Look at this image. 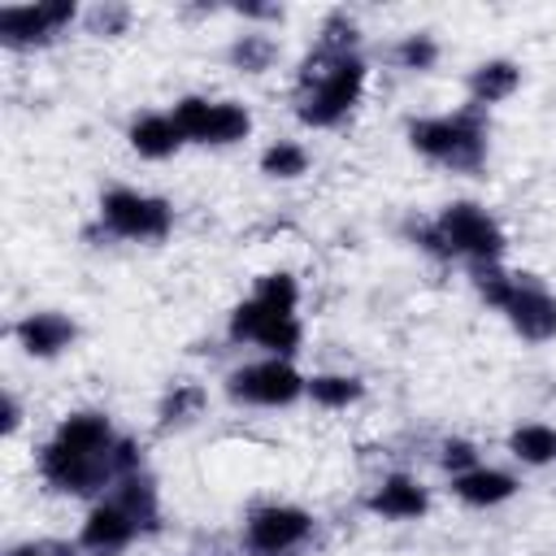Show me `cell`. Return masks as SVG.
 Instances as JSON below:
<instances>
[{"mask_svg":"<svg viewBox=\"0 0 556 556\" xmlns=\"http://www.w3.org/2000/svg\"><path fill=\"white\" fill-rule=\"evenodd\" d=\"M395 56H400V65H404V70H430V65H434V56H439V48H434V39H430V35H408V39L395 48Z\"/></svg>","mask_w":556,"mask_h":556,"instance_id":"cell-24","label":"cell"},{"mask_svg":"<svg viewBox=\"0 0 556 556\" xmlns=\"http://www.w3.org/2000/svg\"><path fill=\"white\" fill-rule=\"evenodd\" d=\"M17 339L30 356H52L74 339V321H65L61 313H30L26 321H17Z\"/></svg>","mask_w":556,"mask_h":556,"instance_id":"cell-13","label":"cell"},{"mask_svg":"<svg viewBox=\"0 0 556 556\" xmlns=\"http://www.w3.org/2000/svg\"><path fill=\"white\" fill-rule=\"evenodd\" d=\"M130 143H135V152H143V156H169V152L182 143V130H178L174 117L152 113V117H143V122L130 126Z\"/></svg>","mask_w":556,"mask_h":556,"instance_id":"cell-18","label":"cell"},{"mask_svg":"<svg viewBox=\"0 0 556 556\" xmlns=\"http://www.w3.org/2000/svg\"><path fill=\"white\" fill-rule=\"evenodd\" d=\"M74 17L70 0H43V4H9L0 9V39L13 48L26 43H43L48 35H56L65 22Z\"/></svg>","mask_w":556,"mask_h":556,"instance_id":"cell-7","label":"cell"},{"mask_svg":"<svg viewBox=\"0 0 556 556\" xmlns=\"http://www.w3.org/2000/svg\"><path fill=\"white\" fill-rule=\"evenodd\" d=\"M52 443H61L70 452H83V456H100V452L113 447V434H109V421L100 413H74V417L61 421Z\"/></svg>","mask_w":556,"mask_h":556,"instance_id":"cell-14","label":"cell"},{"mask_svg":"<svg viewBox=\"0 0 556 556\" xmlns=\"http://www.w3.org/2000/svg\"><path fill=\"white\" fill-rule=\"evenodd\" d=\"M104 222L130 239H161L169 230V204L139 191H113L104 195Z\"/></svg>","mask_w":556,"mask_h":556,"instance_id":"cell-5","label":"cell"},{"mask_svg":"<svg viewBox=\"0 0 556 556\" xmlns=\"http://www.w3.org/2000/svg\"><path fill=\"white\" fill-rule=\"evenodd\" d=\"M117 504L135 517V526H152V521H156V495H152V482L126 478V486H122V500H117Z\"/></svg>","mask_w":556,"mask_h":556,"instance_id":"cell-21","label":"cell"},{"mask_svg":"<svg viewBox=\"0 0 556 556\" xmlns=\"http://www.w3.org/2000/svg\"><path fill=\"white\" fill-rule=\"evenodd\" d=\"M508 313V321L526 334V339H552L556 334V300L526 274H513L508 300L500 304Z\"/></svg>","mask_w":556,"mask_h":556,"instance_id":"cell-9","label":"cell"},{"mask_svg":"<svg viewBox=\"0 0 556 556\" xmlns=\"http://www.w3.org/2000/svg\"><path fill=\"white\" fill-rule=\"evenodd\" d=\"M408 139H413L417 152H426L434 161H447L456 169H473L482 161V148H486V130H482V122L473 113L413 122L408 126Z\"/></svg>","mask_w":556,"mask_h":556,"instance_id":"cell-2","label":"cell"},{"mask_svg":"<svg viewBox=\"0 0 556 556\" xmlns=\"http://www.w3.org/2000/svg\"><path fill=\"white\" fill-rule=\"evenodd\" d=\"M426 239H430L434 252H465V256H473L478 265H486V261H495V256L504 252L500 226H495L482 208H473V204H452V208H443L439 226H434Z\"/></svg>","mask_w":556,"mask_h":556,"instance_id":"cell-3","label":"cell"},{"mask_svg":"<svg viewBox=\"0 0 556 556\" xmlns=\"http://www.w3.org/2000/svg\"><path fill=\"white\" fill-rule=\"evenodd\" d=\"M13 426H17V404L4 400V434H13Z\"/></svg>","mask_w":556,"mask_h":556,"instance_id":"cell-30","label":"cell"},{"mask_svg":"<svg viewBox=\"0 0 556 556\" xmlns=\"http://www.w3.org/2000/svg\"><path fill=\"white\" fill-rule=\"evenodd\" d=\"M195 404H200V391H195V387H178V391L165 400L161 413H165V421H178V417H187Z\"/></svg>","mask_w":556,"mask_h":556,"instance_id":"cell-26","label":"cell"},{"mask_svg":"<svg viewBox=\"0 0 556 556\" xmlns=\"http://www.w3.org/2000/svg\"><path fill=\"white\" fill-rule=\"evenodd\" d=\"M308 513L304 508H282V504H269L261 513H252L248 521V543L256 552H287L291 543H300L308 534Z\"/></svg>","mask_w":556,"mask_h":556,"instance_id":"cell-11","label":"cell"},{"mask_svg":"<svg viewBox=\"0 0 556 556\" xmlns=\"http://www.w3.org/2000/svg\"><path fill=\"white\" fill-rule=\"evenodd\" d=\"M369 504L382 517H421L426 513V491L413 478H387Z\"/></svg>","mask_w":556,"mask_h":556,"instance_id":"cell-16","label":"cell"},{"mask_svg":"<svg viewBox=\"0 0 556 556\" xmlns=\"http://www.w3.org/2000/svg\"><path fill=\"white\" fill-rule=\"evenodd\" d=\"M513 491H517V482H513L508 473H500V469H469V473L456 478V495H460L465 504H478V508L500 504V500H508Z\"/></svg>","mask_w":556,"mask_h":556,"instance_id":"cell-15","label":"cell"},{"mask_svg":"<svg viewBox=\"0 0 556 556\" xmlns=\"http://www.w3.org/2000/svg\"><path fill=\"white\" fill-rule=\"evenodd\" d=\"M304 104H300V117L308 126H334L361 96L365 87V65L356 56H330V52H317V61L308 56L304 61Z\"/></svg>","mask_w":556,"mask_h":556,"instance_id":"cell-1","label":"cell"},{"mask_svg":"<svg viewBox=\"0 0 556 556\" xmlns=\"http://www.w3.org/2000/svg\"><path fill=\"white\" fill-rule=\"evenodd\" d=\"M513 452L526 465H547V460H556V430L552 426H521L513 434Z\"/></svg>","mask_w":556,"mask_h":556,"instance_id":"cell-19","label":"cell"},{"mask_svg":"<svg viewBox=\"0 0 556 556\" xmlns=\"http://www.w3.org/2000/svg\"><path fill=\"white\" fill-rule=\"evenodd\" d=\"M174 122H178L182 139H195V143H235L252 126L239 104H226V100L208 104V100H195V96L174 104Z\"/></svg>","mask_w":556,"mask_h":556,"instance_id":"cell-4","label":"cell"},{"mask_svg":"<svg viewBox=\"0 0 556 556\" xmlns=\"http://www.w3.org/2000/svg\"><path fill=\"white\" fill-rule=\"evenodd\" d=\"M122 22H126V13H122V9H117V13H104V9L96 13V30H117Z\"/></svg>","mask_w":556,"mask_h":556,"instance_id":"cell-29","label":"cell"},{"mask_svg":"<svg viewBox=\"0 0 556 556\" xmlns=\"http://www.w3.org/2000/svg\"><path fill=\"white\" fill-rule=\"evenodd\" d=\"M517 83H521V74H517L513 61H486V65H478V70L469 74V91H473L478 104H495V100L513 96Z\"/></svg>","mask_w":556,"mask_h":556,"instance_id":"cell-17","label":"cell"},{"mask_svg":"<svg viewBox=\"0 0 556 556\" xmlns=\"http://www.w3.org/2000/svg\"><path fill=\"white\" fill-rule=\"evenodd\" d=\"M39 469H43V478H48L52 486L83 495V491H96V486L113 473V447L100 452V456H83V452H70V447H61V443H48L43 456H39Z\"/></svg>","mask_w":556,"mask_h":556,"instance_id":"cell-6","label":"cell"},{"mask_svg":"<svg viewBox=\"0 0 556 556\" xmlns=\"http://www.w3.org/2000/svg\"><path fill=\"white\" fill-rule=\"evenodd\" d=\"M252 300H261V304L274 308V313H291V308H295V278H291V274H265Z\"/></svg>","mask_w":556,"mask_h":556,"instance_id":"cell-22","label":"cell"},{"mask_svg":"<svg viewBox=\"0 0 556 556\" xmlns=\"http://www.w3.org/2000/svg\"><path fill=\"white\" fill-rule=\"evenodd\" d=\"M304 165H308V156H304V148H295V143H274V148L261 156V169L274 174V178H295V174H304Z\"/></svg>","mask_w":556,"mask_h":556,"instance_id":"cell-23","label":"cell"},{"mask_svg":"<svg viewBox=\"0 0 556 556\" xmlns=\"http://www.w3.org/2000/svg\"><path fill=\"white\" fill-rule=\"evenodd\" d=\"M269 56H274V48H269V39H243V43H235V61L243 65V70H265L269 65Z\"/></svg>","mask_w":556,"mask_h":556,"instance_id":"cell-25","label":"cell"},{"mask_svg":"<svg viewBox=\"0 0 556 556\" xmlns=\"http://www.w3.org/2000/svg\"><path fill=\"white\" fill-rule=\"evenodd\" d=\"M308 391H313L317 404L343 408V404H352V400L361 395V382H356V378H343V374H321V378L308 382Z\"/></svg>","mask_w":556,"mask_h":556,"instance_id":"cell-20","label":"cell"},{"mask_svg":"<svg viewBox=\"0 0 556 556\" xmlns=\"http://www.w3.org/2000/svg\"><path fill=\"white\" fill-rule=\"evenodd\" d=\"M230 334H235V339H256V343L269 348V352H295V343H300L295 317H291V313H274V308H265L261 300H248V304L235 308Z\"/></svg>","mask_w":556,"mask_h":556,"instance_id":"cell-10","label":"cell"},{"mask_svg":"<svg viewBox=\"0 0 556 556\" xmlns=\"http://www.w3.org/2000/svg\"><path fill=\"white\" fill-rule=\"evenodd\" d=\"M130 534H135V517L122 504H100L83 521V547H91V552H117L130 543Z\"/></svg>","mask_w":556,"mask_h":556,"instance_id":"cell-12","label":"cell"},{"mask_svg":"<svg viewBox=\"0 0 556 556\" xmlns=\"http://www.w3.org/2000/svg\"><path fill=\"white\" fill-rule=\"evenodd\" d=\"M139 465V447L135 443H113V473H130Z\"/></svg>","mask_w":556,"mask_h":556,"instance_id":"cell-28","label":"cell"},{"mask_svg":"<svg viewBox=\"0 0 556 556\" xmlns=\"http://www.w3.org/2000/svg\"><path fill=\"white\" fill-rule=\"evenodd\" d=\"M304 391V378L287 361H261L239 374H230V395L252 400V404H291Z\"/></svg>","mask_w":556,"mask_h":556,"instance_id":"cell-8","label":"cell"},{"mask_svg":"<svg viewBox=\"0 0 556 556\" xmlns=\"http://www.w3.org/2000/svg\"><path fill=\"white\" fill-rule=\"evenodd\" d=\"M443 465H447V469H465V473H469V465H473V447H469V443H460V439H456V443H447V447H443Z\"/></svg>","mask_w":556,"mask_h":556,"instance_id":"cell-27","label":"cell"},{"mask_svg":"<svg viewBox=\"0 0 556 556\" xmlns=\"http://www.w3.org/2000/svg\"><path fill=\"white\" fill-rule=\"evenodd\" d=\"M13 556H61V552H52V547H17Z\"/></svg>","mask_w":556,"mask_h":556,"instance_id":"cell-31","label":"cell"}]
</instances>
